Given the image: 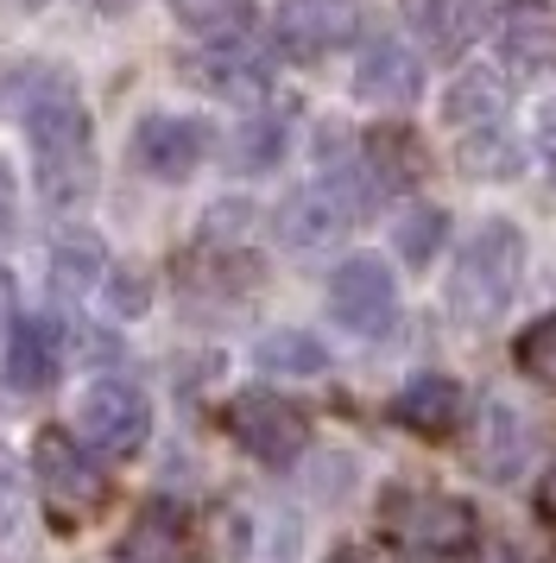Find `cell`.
<instances>
[{
  "instance_id": "cell-1",
  "label": "cell",
  "mask_w": 556,
  "mask_h": 563,
  "mask_svg": "<svg viewBox=\"0 0 556 563\" xmlns=\"http://www.w3.org/2000/svg\"><path fill=\"white\" fill-rule=\"evenodd\" d=\"M20 128L32 146V184L51 216H70L96 197V121L64 70H32L20 89Z\"/></svg>"
},
{
  "instance_id": "cell-2",
  "label": "cell",
  "mask_w": 556,
  "mask_h": 563,
  "mask_svg": "<svg viewBox=\"0 0 556 563\" xmlns=\"http://www.w3.org/2000/svg\"><path fill=\"white\" fill-rule=\"evenodd\" d=\"M379 197H386V178L374 172V158L367 153L329 158L316 178L298 184V190L278 203L273 229H278V241H285L291 254H323V247H335L354 222L374 216Z\"/></svg>"
},
{
  "instance_id": "cell-3",
  "label": "cell",
  "mask_w": 556,
  "mask_h": 563,
  "mask_svg": "<svg viewBox=\"0 0 556 563\" xmlns=\"http://www.w3.org/2000/svg\"><path fill=\"white\" fill-rule=\"evenodd\" d=\"M525 266H531V241L512 216L475 222L462 234L455 266H449V317L468 323V330L500 323L512 310V298H519V285H525Z\"/></svg>"
},
{
  "instance_id": "cell-4",
  "label": "cell",
  "mask_w": 556,
  "mask_h": 563,
  "mask_svg": "<svg viewBox=\"0 0 556 563\" xmlns=\"http://www.w3.org/2000/svg\"><path fill=\"white\" fill-rule=\"evenodd\" d=\"M505 77L500 70H462V77L443 89V128L455 133L462 146V165L475 178H512L519 172V146L505 133Z\"/></svg>"
},
{
  "instance_id": "cell-5",
  "label": "cell",
  "mask_w": 556,
  "mask_h": 563,
  "mask_svg": "<svg viewBox=\"0 0 556 563\" xmlns=\"http://www.w3.org/2000/svg\"><path fill=\"white\" fill-rule=\"evenodd\" d=\"M70 424L101 462H126L152 443V393L121 380V374H101V380H89L76 393Z\"/></svg>"
},
{
  "instance_id": "cell-6",
  "label": "cell",
  "mask_w": 556,
  "mask_h": 563,
  "mask_svg": "<svg viewBox=\"0 0 556 563\" xmlns=\"http://www.w3.org/2000/svg\"><path fill=\"white\" fill-rule=\"evenodd\" d=\"M32 487L51 507V519H89L108 500V475H101L96 450L76 431H57V424L32 437Z\"/></svg>"
},
{
  "instance_id": "cell-7",
  "label": "cell",
  "mask_w": 556,
  "mask_h": 563,
  "mask_svg": "<svg viewBox=\"0 0 556 563\" xmlns=\"http://www.w3.org/2000/svg\"><path fill=\"white\" fill-rule=\"evenodd\" d=\"M215 153V128L209 114H184V108H158V114H140L133 133H126V158L133 172L152 184H184L197 178Z\"/></svg>"
},
{
  "instance_id": "cell-8",
  "label": "cell",
  "mask_w": 556,
  "mask_h": 563,
  "mask_svg": "<svg viewBox=\"0 0 556 563\" xmlns=\"http://www.w3.org/2000/svg\"><path fill=\"white\" fill-rule=\"evenodd\" d=\"M222 424H227V437L241 443V456H253L259 468H298L303 450H310V418H303L291 399L259 393V386L227 399Z\"/></svg>"
},
{
  "instance_id": "cell-9",
  "label": "cell",
  "mask_w": 556,
  "mask_h": 563,
  "mask_svg": "<svg viewBox=\"0 0 556 563\" xmlns=\"http://www.w3.org/2000/svg\"><path fill=\"white\" fill-rule=\"evenodd\" d=\"M323 298H329V317L360 342H379V335L399 330V273L379 254H348L329 273Z\"/></svg>"
},
{
  "instance_id": "cell-10",
  "label": "cell",
  "mask_w": 556,
  "mask_h": 563,
  "mask_svg": "<svg viewBox=\"0 0 556 563\" xmlns=\"http://www.w3.org/2000/svg\"><path fill=\"white\" fill-rule=\"evenodd\" d=\"M379 519L411 551H443L449 558L462 544H475V507L462 494H443V487H386Z\"/></svg>"
},
{
  "instance_id": "cell-11",
  "label": "cell",
  "mask_w": 556,
  "mask_h": 563,
  "mask_svg": "<svg viewBox=\"0 0 556 563\" xmlns=\"http://www.w3.org/2000/svg\"><path fill=\"white\" fill-rule=\"evenodd\" d=\"M184 70H190L209 96H222V102H247V108L273 89V52H266L247 26L209 32V38H202V52L190 57Z\"/></svg>"
},
{
  "instance_id": "cell-12",
  "label": "cell",
  "mask_w": 556,
  "mask_h": 563,
  "mask_svg": "<svg viewBox=\"0 0 556 563\" xmlns=\"http://www.w3.org/2000/svg\"><path fill=\"white\" fill-rule=\"evenodd\" d=\"M418 96H424V52H418L411 38H392V32L367 38L360 57H354V102L411 108Z\"/></svg>"
},
{
  "instance_id": "cell-13",
  "label": "cell",
  "mask_w": 556,
  "mask_h": 563,
  "mask_svg": "<svg viewBox=\"0 0 556 563\" xmlns=\"http://www.w3.org/2000/svg\"><path fill=\"white\" fill-rule=\"evenodd\" d=\"M354 32H360V7L354 0H278V20H273V38L285 57H316L342 52Z\"/></svg>"
},
{
  "instance_id": "cell-14",
  "label": "cell",
  "mask_w": 556,
  "mask_h": 563,
  "mask_svg": "<svg viewBox=\"0 0 556 563\" xmlns=\"http://www.w3.org/2000/svg\"><path fill=\"white\" fill-rule=\"evenodd\" d=\"M7 386L13 393H45L57 374H64V330H57V317H38V310H20L13 323H7Z\"/></svg>"
},
{
  "instance_id": "cell-15",
  "label": "cell",
  "mask_w": 556,
  "mask_h": 563,
  "mask_svg": "<svg viewBox=\"0 0 556 563\" xmlns=\"http://www.w3.org/2000/svg\"><path fill=\"white\" fill-rule=\"evenodd\" d=\"M462 411H468L462 380H455V374H436V367L411 374V380L392 393V424L411 431V437H449L455 424H462Z\"/></svg>"
},
{
  "instance_id": "cell-16",
  "label": "cell",
  "mask_w": 556,
  "mask_h": 563,
  "mask_svg": "<svg viewBox=\"0 0 556 563\" xmlns=\"http://www.w3.org/2000/svg\"><path fill=\"white\" fill-rule=\"evenodd\" d=\"M404 20L418 26L430 52L443 57H462L475 52L487 26H493V0H404Z\"/></svg>"
},
{
  "instance_id": "cell-17",
  "label": "cell",
  "mask_w": 556,
  "mask_h": 563,
  "mask_svg": "<svg viewBox=\"0 0 556 563\" xmlns=\"http://www.w3.org/2000/svg\"><path fill=\"white\" fill-rule=\"evenodd\" d=\"M475 462L487 482H519L531 462V418L512 399H487L475 424Z\"/></svg>"
},
{
  "instance_id": "cell-18",
  "label": "cell",
  "mask_w": 556,
  "mask_h": 563,
  "mask_svg": "<svg viewBox=\"0 0 556 563\" xmlns=\"http://www.w3.org/2000/svg\"><path fill=\"white\" fill-rule=\"evenodd\" d=\"M253 367L266 374V380H323L329 374V342L323 335L298 330V323H285V330H266L253 342Z\"/></svg>"
},
{
  "instance_id": "cell-19",
  "label": "cell",
  "mask_w": 556,
  "mask_h": 563,
  "mask_svg": "<svg viewBox=\"0 0 556 563\" xmlns=\"http://www.w3.org/2000/svg\"><path fill=\"white\" fill-rule=\"evenodd\" d=\"M500 64L512 70V77H537V70H551L556 64V20L551 13H537V7L512 13L505 32H500Z\"/></svg>"
},
{
  "instance_id": "cell-20",
  "label": "cell",
  "mask_w": 556,
  "mask_h": 563,
  "mask_svg": "<svg viewBox=\"0 0 556 563\" xmlns=\"http://www.w3.org/2000/svg\"><path fill=\"white\" fill-rule=\"evenodd\" d=\"M101 279H108V247L96 234L76 229L51 247V291L57 298H89V291H101Z\"/></svg>"
},
{
  "instance_id": "cell-21",
  "label": "cell",
  "mask_w": 556,
  "mask_h": 563,
  "mask_svg": "<svg viewBox=\"0 0 556 563\" xmlns=\"http://www.w3.org/2000/svg\"><path fill=\"white\" fill-rule=\"evenodd\" d=\"M285 153H291V128H285L278 114H266V108H253L247 121H241V133H234L227 165H234L241 178H266V172L285 165Z\"/></svg>"
},
{
  "instance_id": "cell-22",
  "label": "cell",
  "mask_w": 556,
  "mask_h": 563,
  "mask_svg": "<svg viewBox=\"0 0 556 563\" xmlns=\"http://www.w3.org/2000/svg\"><path fill=\"white\" fill-rule=\"evenodd\" d=\"M443 241H449V216L436 203H404L392 216V254L411 266V273H424L430 260L443 254Z\"/></svg>"
},
{
  "instance_id": "cell-23",
  "label": "cell",
  "mask_w": 556,
  "mask_h": 563,
  "mask_svg": "<svg viewBox=\"0 0 556 563\" xmlns=\"http://www.w3.org/2000/svg\"><path fill=\"white\" fill-rule=\"evenodd\" d=\"M184 526H177V512H146V519H133V532L114 544V563H184Z\"/></svg>"
},
{
  "instance_id": "cell-24",
  "label": "cell",
  "mask_w": 556,
  "mask_h": 563,
  "mask_svg": "<svg viewBox=\"0 0 556 563\" xmlns=\"http://www.w3.org/2000/svg\"><path fill=\"white\" fill-rule=\"evenodd\" d=\"M303 494L323 500V507L348 500L354 494V456L348 450H303Z\"/></svg>"
},
{
  "instance_id": "cell-25",
  "label": "cell",
  "mask_w": 556,
  "mask_h": 563,
  "mask_svg": "<svg viewBox=\"0 0 556 563\" xmlns=\"http://www.w3.org/2000/svg\"><path fill=\"white\" fill-rule=\"evenodd\" d=\"M512 361H519V374H531L537 386H551V393H556V310L519 330V342H512Z\"/></svg>"
},
{
  "instance_id": "cell-26",
  "label": "cell",
  "mask_w": 556,
  "mask_h": 563,
  "mask_svg": "<svg viewBox=\"0 0 556 563\" xmlns=\"http://www.w3.org/2000/svg\"><path fill=\"white\" fill-rule=\"evenodd\" d=\"M101 298L114 305V317H146L152 279H146V273H133V266H108V279H101Z\"/></svg>"
},
{
  "instance_id": "cell-27",
  "label": "cell",
  "mask_w": 556,
  "mask_h": 563,
  "mask_svg": "<svg viewBox=\"0 0 556 563\" xmlns=\"http://www.w3.org/2000/svg\"><path fill=\"white\" fill-rule=\"evenodd\" d=\"M298 558H303L298 519H285V512L259 519V544H253V563H298Z\"/></svg>"
},
{
  "instance_id": "cell-28",
  "label": "cell",
  "mask_w": 556,
  "mask_h": 563,
  "mask_svg": "<svg viewBox=\"0 0 556 563\" xmlns=\"http://www.w3.org/2000/svg\"><path fill=\"white\" fill-rule=\"evenodd\" d=\"M531 153L556 178V102H537V114H531Z\"/></svg>"
},
{
  "instance_id": "cell-29",
  "label": "cell",
  "mask_w": 556,
  "mask_h": 563,
  "mask_svg": "<svg viewBox=\"0 0 556 563\" xmlns=\"http://www.w3.org/2000/svg\"><path fill=\"white\" fill-rule=\"evenodd\" d=\"M13 216H20V197H13V172H7V158H0V241L13 234Z\"/></svg>"
},
{
  "instance_id": "cell-30",
  "label": "cell",
  "mask_w": 556,
  "mask_h": 563,
  "mask_svg": "<svg viewBox=\"0 0 556 563\" xmlns=\"http://www.w3.org/2000/svg\"><path fill=\"white\" fill-rule=\"evenodd\" d=\"M329 563H386L374 551V544H360V538H348V544H335V551H329Z\"/></svg>"
},
{
  "instance_id": "cell-31",
  "label": "cell",
  "mask_w": 556,
  "mask_h": 563,
  "mask_svg": "<svg viewBox=\"0 0 556 563\" xmlns=\"http://www.w3.org/2000/svg\"><path fill=\"white\" fill-rule=\"evenodd\" d=\"M537 512L556 526V456H551V468H544V482H537Z\"/></svg>"
},
{
  "instance_id": "cell-32",
  "label": "cell",
  "mask_w": 556,
  "mask_h": 563,
  "mask_svg": "<svg viewBox=\"0 0 556 563\" xmlns=\"http://www.w3.org/2000/svg\"><path fill=\"white\" fill-rule=\"evenodd\" d=\"M404 563H449V558H443V551H411Z\"/></svg>"
},
{
  "instance_id": "cell-33",
  "label": "cell",
  "mask_w": 556,
  "mask_h": 563,
  "mask_svg": "<svg viewBox=\"0 0 556 563\" xmlns=\"http://www.w3.org/2000/svg\"><path fill=\"white\" fill-rule=\"evenodd\" d=\"M20 7H45V0H20Z\"/></svg>"
},
{
  "instance_id": "cell-34",
  "label": "cell",
  "mask_w": 556,
  "mask_h": 563,
  "mask_svg": "<svg viewBox=\"0 0 556 563\" xmlns=\"http://www.w3.org/2000/svg\"><path fill=\"white\" fill-rule=\"evenodd\" d=\"M551 563H556V558H551Z\"/></svg>"
}]
</instances>
